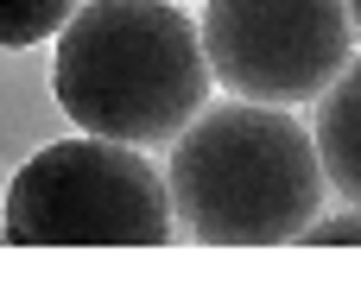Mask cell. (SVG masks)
I'll return each instance as SVG.
<instances>
[{
    "mask_svg": "<svg viewBox=\"0 0 361 291\" xmlns=\"http://www.w3.org/2000/svg\"><path fill=\"white\" fill-rule=\"evenodd\" d=\"M311 146H317L324 184H336L361 209V63H343L324 82L317 120H311Z\"/></svg>",
    "mask_w": 361,
    "mask_h": 291,
    "instance_id": "obj_5",
    "label": "cell"
},
{
    "mask_svg": "<svg viewBox=\"0 0 361 291\" xmlns=\"http://www.w3.org/2000/svg\"><path fill=\"white\" fill-rule=\"evenodd\" d=\"M0 228L13 247H165L171 197L140 146L82 133L19 165Z\"/></svg>",
    "mask_w": 361,
    "mask_h": 291,
    "instance_id": "obj_3",
    "label": "cell"
},
{
    "mask_svg": "<svg viewBox=\"0 0 361 291\" xmlns=\"http://www.w3.org/2000/svg\"><path fill=\"white\" fill-rule=\"evenodd\" d=\"M70 13H76V0H0V44H6V51L38 44V38H51Z\"/></svg>",
    "mask_w": 361,
    "mask_h": 291,
    "instance_id": "obj_6",
    "label": "cell"
},
{
    "mask_svg": "<svg viewBox=\"0 0 361 291\" xmlns=\"http://www.w3.org/2000/svg\"><path fill=\"white\" fill-rule=\"evenodd\" d=\"M209 82L241 101H311L355 51L349 0H209L203 6Z\"/></svg>",
    "mask_w": 361,
    "mask_h": 291,
    "instance_id": "obj_4",
    "label": "cell"
},
{
    "mask_svg": "<svg viewBox=\"0 0 361 291\" xmlns=\"http://www.w3.org/2000/svg\"><path fill=\"white\" fill-rule=\"evenodd\" d=\"M349 19H355V25H361V0H349Z\"/></svg>",
    "mask_w": 361,
    "mask_h": 291,
    "instance_id": "obj_8",
    "label": "cell"
},
{
    "mask_svg": "<svg viewBox=\"0 0 361 291\" xmlns=\"http://www.w3.org/2000/svg\"><path fill=\"white\" fill-rule=\"evenodd\" d=\"M51 95L95 140H171L209 101L197 19L171 0H89L57 25Z\"/></svg>",
    "mask_w": 361,
    "mask_h": 291,
    "instance_id": "obj_2",
    "label": "cell"
},
{
    "mask_svg": "<svg viewBox=\"0 0 361 291\" xmlns=\"http://www.w3.org/2000/svg\"><path fill=\"white\" fill-rule=\"evenodd\" d=\"M171 228L203 247H286L324 203L311 127L273 101H216L171 133Z\"/></svg>",
    "mask_w": 361,
    "mask_h": 291,
    "instance_id": "obj_1",
    "label": "cell"
},
{
    "mask_svg": "<svg viewBox=\"0 0 361 291\" xmlns=\"http://www.w3.org/2000/svg\"><path fill=\"white\" fill-rule=\"evenodd\" d=\"M298 241H311V247H361V209H355V216L305 222V235H298Z\"/></svg>",
    "mask_w": 361,
    "mask_h": 291,
    "instance_id": "obj_7",
    "label": "cell"
}]
</instances>
